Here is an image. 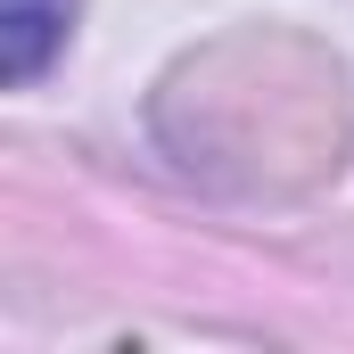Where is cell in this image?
<instances>
[{
    "label": "cell",
    "instance_id": "cell-1",
    "mask_svg": "<svg viewBox=\"0 0 354 354\" xmlns=\"http://www.w3.org/2000/svg\"><path fill=\"white\" fill-rule=\"evenodd\" d=\"M58 33H66V0H8V75L33 83L41 58L58 50Z\"/></svg>",
    "mask_w": 354,
    "mask_h": 354
}]
</instances>
